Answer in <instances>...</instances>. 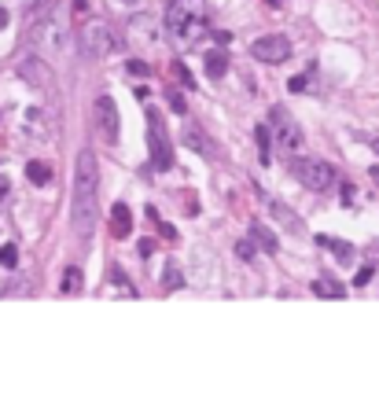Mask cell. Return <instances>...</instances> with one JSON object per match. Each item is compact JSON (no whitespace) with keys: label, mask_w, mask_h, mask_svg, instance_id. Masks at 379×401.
<instances>
[{"label":"cell","mask_w":379,"mask_h":401,"mask_svg":"<svg viewBox=\"0 0 379 401\" xmlns=\"http://www.w3.org/2000/svg\"><path fill=\"white\" fill-rule=\"evenodd\" d=\"M291 173H295L309 192H328L331 181H335V170L328 162H320V158H298V162L291 166Z\"/></svg>","instance_id":"52a82bcc"},{"label":"cell","mask_w":379,"mask_h":401,"mask_svg":"<svg viewBox=\"0 0 379 401\" xmlns=\"http://www.w3.org/2000/svg\"><path fill=\"white\" fill-rule=\"evenodd\" d=\"M4 26H8V12L0 8V30H4Z\"/></svg>","instance_id":"1f68e13d"},{"label":"cell","mask_w":379,"mask_h":401,"mask_svg":"<svg viewBox=\"0 0 379 401\" xmlns=\"http://www.w3.org/2000/svg\"><path fill=\"white\" fill-rule=\"evenodd\" d=\"M166 100H170V107L177 111V114H184V107H188V103H184V96H181V92H166Z\"/></svg>","instance_id":"4316f807"},{"label":"cell","mask_w":379,"mask_h":401,"mask_svg":"<svg viewBox=\"0 0 379 401\" xmlns=\"http://www.w3.org/2000/svg\"><path fill=\"white\" fill-rule=\"evenodd\" d=\"M59 288H63V294H78L81 291V269H67V272H63V283H59Z\"/></svg>","instance_id":"ffe728a7"},{"label":"cell","mask_w":379,"mask_h":401,"mask_svg":"<svg viewBox=\"0 0 379 401\" xmlns=\"http://www.w3.org/2000/svg\"><path fill=\"white\" fill-rule=\"evenodd\" d=\"M317 243H320V247H331V250H335V258H339V261H350V258H354V247H350V243H346V239H331V236H317Z\"/></svg>","instance_id":"9a60e30c"},{"label":"cell","mask_w":379,"mask_h":401,"mask_svg":"<svg viewBox=\"0 0 379 401\" xmlns=\"http://www.w3.org/2000/svg\"><path fill=\"white\" fill-rule=\"evenodd\" d=\"M254 140H258V151H262V162H269V147L276 144V140H273V129H269V125H258V129H254Z\"/></svg>","instance_id":"ac0fdd59"},{"label":"cell","mask_w":379,"mask_h":401,"mask_svg":"<svg viewBox=\"0 0 379 401\" xmlns=\"http://www.w3.org/2000/svg\"><path fill=\"white\" fill-rule=\"evenodd\" d=\"M184 147H192V151H199V155H214V147H210L207 136H203L199 125H184Z\"/></svg>","instance_id":"7c38bea8"},{"label":"cell","mask_w":379,"mask_h":401,"mask_svg":"<svg viewBox=\"0 0 379 401\" xmlns=\"http://www.w3.org/2000/svg\"><path fill=\"white\" fill-rule=\"evenodd\" d=\"M30 45H34V52H37V56H45V59L56 56V52L67 45V26H63V15L52 12V8L45 15H37L34 26H30Z\"/></svg>","instance_id":"3957f363"},{"label":"cell","mask_w":379,"mask_h":401,"mask_svg":"<svg viewBox=\"0 0 379 401\" xmlns=\"http://www.w3.org/2000/svg\"><path fill=\"white\" fill-rule=\"evenodd\" d=\"M170 70H173V74H177V78L184 81V89H196V78H192V74H188V67H181V63H173Z\"/></svg>","instance_id":"cb8c5ba5"},{"label":"cell","mask_w":379,"mask_h":401,"mask_svg":"<svg viewBox=\"0 0 379 401\" xmlns=\"http://www.w3.org/2000/svg\"><path fill=\"white\" fill-rule=\"evenodd\" d=\"M251 236H254V243H262V247L269 250V254H276V236H273L265 225H258V221H254V225H251Z\"/></svg>","instance_id":"e0dca14e"},{"label":"cell","mask_w":379,"mask_h":401,"mask_svg":"<svg viewBox=\"0 0 379 401\" xmlns=\"http://www.w3.org/2000/svg\"><path fill=\"white\" fill-rule=\"evenodd\" d=\"M147 151H151V162H155L158 173L173 170V144H170V133H166V122L155 107H147Z\"/></svg>","instance_id":"277c9868"},{"label":"cell","mask_w":379,"mask_h":401,"mask_svg":"<svg viewBox=\"0 0 379 401\" xmlns=\"http://www.w3.org/2000/svg\"><path fill=\"white\" fill-rule=\"evenodd\" d=\"M372 181H379V166H372Z\"/></svg>","instance_id":"836d02e7"},{"label":"cell","mask_w":379,"mask_h":401,"mask_svg":"<svg viewBox=\"0 0 379 401\" xmlns=\"http://www.w3.org/2000/svg\"><path fill=\"white\" fill-rule=\"evenodd\" d=\"M162 283H166V291H177V288H184V277H181L177 261H166V272H162Z\"/></svg>","instance_id":"d6986e66"},{"label":"cell","mask_w":379,"mask_h":401,"mask_svg":"<svg viewBox=\"0 0 379 401\" xmlns=\"http://www.w3.org/2000/svg\"><path fill=\"white\" fill-rule=\"evenodd\" d=\"M114 48H118V37L103 19H89V23L81 26V52L89 59H103V56H111Z\"/></svg>","instance_id":"8992f818"},{"label":"cell","mask_w":379,"mask_h":401,"mask_svg":"<svg viewBox=\"0 0 379 401\" xmlns=\"http://www.w3.org/2000/svg\"><path fill=\"white\" fill-rule=\"evenodd\" d=\"M236 254H240L243 261H251V258L258 254V250H254V236H251V239H240V243H236Z\"/></svg>","instance_id":"603a6c76"},{"label":"cell","mask_w":379,"mask_h":401,"mask_svg":"<svg viewBox=\"0 0 379 401\" xmlns=\"http://www.w3.org/2000/svg\"><path fill=\"white\" fill-rule=\"evenodd\" d=\"M273 206V217H280V225H284L287 232H298L302 225H298V217H295V210H287L284 203H269Z\"/></svg>","instance_id":"2e32d148"},{"label":"cell","mask_w":379,"mask_h":401,"mask_svg":"<svg viewBox=\"0 0 379 401\" xmlns=\"http://www.w3.org/2000/svg\"><path fill=\"white\" fill-rule=\"evenodd\" d=\"M151 250H155V243H151V239H140V254L151 258Z\"/></svg>","instance_id":"4dcf8cb0"},{"label":"cell","mask_w":379,"mask_h":401,"mask_svg":"<svg viewBox=\"0 0 379 401\" xmlns=\"http://www.w3.org/2000/svg\"><path fill=\"white\" fill-rule=\"evenodd\" d=\"M269 129H273V140L284 155H298L302 151V125L287 114V107H273L269 111Z\"/></svg>","instance_id":"5b68a950"},{"label":"cell","mask_w":379,"mask_h":401,"mask_svg":"<svg viewBox=\"0 0 379 401\" xmlns=\"http://www.w3.org/2000/svg\"><path fill=\"white\" fill-rule=\"evenodd\" d=\"M8 199H12V181H8V177H0V210L8 206Z\"/></svg>","instance_id":"484cf974"},{"label":"cell","mask_w":379,"mask_h":401,"mask_svg":"<svg viewBox=\"0 0 379 401\" xmlns=\"http://www.w3.org/2000/svg\"><path fill=\"white\" fill-rule=\"evenodd\" d=\"M125 70H129V74H136V78H147V74H151V67H147V63H140V59H129V63H125Z\"/></svg>","instance_id":"d4e9b609"},{"label":"cell","mask_w":379,"mask_h":401,"mask_svg":"<svg viewBox=\"0 0 379 401\" xmlns=\"http://www.w3.org/2000/svg\"><path fill=\"white\" fill-rule=\"evenodd\" d=\"M291 52L295 48H291V41L284 34H265L251 45V56L258 63H284V59H291Z\"/></svg>","instance_id":"9c48e42d"},{"label":"cell","mask_w":379,"mask_h":401,"mask_svg":"<svg viewBox=\"0 0 379 401\" xmlns=\"http://www.w3.org/2000/svg\"><path fill=\"white\" fill-rule=\"evenodd\" d=\"M313 291L320 294V299H342L346 294V288L339 280H328V277H320V280H313Z\"/></svg>","instance_id":"5bb4252c"},{"label":"cell","mask_w":379,"mask_h":401,"mask_svg":"<svg viewBox=\"0 0 379 401\" xmlns=\"http://www.w3.org/2000/svg\"><path fill=\"white\" fill-rule=\"evenodd\" d=\"M15 261H19V250H15L12 243H4V247H0V265H4V269H12Z\"/></svg>","instance_id":"7402d4cb"},{"label":"cell","mask_w":379,"mask_h":401,"mask_svg":"<svg viewBox=\"0 0 379 401\" xmlns=\"http://www.w3.org/2000/svg\"><path fill=\"white\" fill-rule=\"evenodd\" d=\"M368 144H372V147H376V155H379V136H368Z\"/></svg>","instance_id":"d6a6232c"},{"label":"cell","mask_w":379,"mask_h":401,"mask_svg":"<svg viewBox=\"0 0 379 401\" xmlns=\"http://www.w3.org/2000/svg\"><path fill=\"white\" fill-rule=\"evenodd\" d=\"M92 118H96V133H100L103 144H118V125H122V118H118V103L111 96H100L92 103Z\"/></svg>","instance_id":"ba28073f"},{"label":"cell","mask_w":379,"mask_h":401,"mask_svg":"<svg viewBox=\"0 0 379 401\" xmlns=\"http://www.w3.org/2000/svg\"><path fill=\"white\" fill-rule=\"evenodd\" d=\"M26 177H30L34 184H48V181H52V170H48L45 162H26Z\"/></svg>","instance_id":"44dd1931"},{"label":"cell","mask_w":379,"mask_h":401,"mask_svg":"<svg viewBox=\"0 0 379 401\" xmlns=\"http://www.w3.org/2000/svg\"><path fill=\"white\" fill-rule=\"evenodd\" d=\"M166 30L181 45H196L210 30V8L207 0H173L166 8Z\"/></svg>","instance_id":"7a4b0ae2"},{"label":"cell","mask_w":379,"mask_h":401,"mask_svg":"<svg viewBox=\"0 0 379 401\" xmlns=\"http://www.w3.org/2000/svg\"><path fill=\"white\" fill-rule=\"evenodd\" d=\"M96 217H100V166H96L92 151H81L74 162V195H70V221L81 239L96 232Z\"/></svg>","instance_id":"6da1fadb"},{"label":"cell","mask_w":379,"mask_h":401,"mask_svg":"<svg viewBox=\"0 0 379 401\" xmlns=\"http://www.w3.org/2000/svg\"><path fill=\"white\" fill-rule=\"evenodd\" d=\"M19 74H23L26 85H34V89H41V92H48V89H52V67H48V59H45V56L26 59L23 67H19Z\"/></svg>","instance_id":"30bf717a"},{"label":"cell","mask_w":379,"mask_h":401,"mask_svg":"<svg viewBox=\"0 0 379 401\" xmlns=\"http://www.w3.org/2000/svg\"><path fill=\"white\" fill-rule=\"evenodd\" d=\"M70 12L74 15H85V12H89V0H70Z\"/></svg>","instance_id":"f1b7e54d"},{"label":"cell","mask_w":379,"mask_h":401,"mask_svg":"<svg viewBox=\"0 0 379 401\" xmlns=\"http://www.w3.org/2000/svg\"><path fill=\"white\" fill-rule=\"evenodd\" d=\"M287 89H291V92H302V89H306V78H291Z\"/></svg>","instance_id":"f546056e"},{"label":"cell","mask_w":379,"mask_h":401,"mask_svg":"<svg viewBox=\"0 0 379 401\" xmlns=\"http://www.w3.org/2000/svg\"><path fill=\"white\" fill-rule=\"evenodd\" d=\"M372 272H376L372 265H361V269H357V277H354V283H357V288H365V283L372 280Z\"/></svg>","instance_id":"83f0119b"},{"label":"cell","mask_w":379,"mask_h":401,"mask_svg":"<svg viewBox=\"0 0 379 401\" xmlns=\"http://www.w3.org/2000/svg\"><path fill=\"white\" fill-rule=\"evenodd\" d=\"M111 232H114L118 239L133 232V214H129L125 203H114V206H111Z\"/></svg>","instance_id":"8fae6325"},{"label":"cell","mask_w":379,"mask_h":401,"mask_svg":"<svg viewBox=\"0 0 379 401\" xmlns=\"http://www.w3.org/2000/svg\"><path fill=\"white\" fill-rule=\"evenodd\" d=\"M225 70H229V52H225V48L207 52V74H210V78H225Z\"/></svg>","instance_id":"4fadbf2b"}]
</instances>
